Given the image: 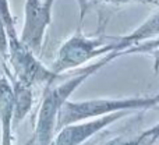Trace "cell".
I'll return each instance as SVG.
<instances>
[{
  "label": "cell",
  "instance_id": "6da1fadb",
  "mask_svg": "<svg viewBox=\"0 0 159 145\" xmlns=\"http://www.w3.org/2000/svg\"><path fill=\"white\" fill-rule=\"evenodd\" d=\"M119 57L117 52H112L105 55V57L99 59L98 61L89 64L82 71L77 73L69 78L67 81L61 82L59 85H48L43 91L41 106H39L38 117H36L35 133H34V141L38 145H52V141L56 135V124H57V116L63 105L69 101L70 95H73L75 89L81 84H84L85 79L91 75L98 73L103 66H106L113 59Z\"/></svg>",
  "mask_w": 159,
  "mask_h": 145
},
{
  "label": "cell",
  "instance_id": "7a4b0ae2",
  "mask_svg": "<svg viewBox=\"0 0 159 145\" xmlns=\"http://www.w3.org/2000/svg\"><path fill=\"white\" fill-rule=\"evenodd\" d=\"M159 106V93L152 96H131V98H99L87 101H67L57 116V131L73 123L102 117L117 112L147 110Z\"/></svg>",
  "mask_w": 159,
  "mask_h": 145
},
{
  "label": "cell",
  "instance_id": "3957f363",
  "mask_svg": "<svg viewBox=\"0 0 159 145\" xmlns=\"http://www.w3.org/2000/svg\"><path fill=\"white\" fill-rule=\"evenodd\" d=\"M112 52H115L113 42L105 43V38H88L82 34L81 28H78L60 46L52 71L61 75L64 71L74 70L87 61Z\"/></svg>",
  "mask_w": 159,
  "mask_h": 145
},
{
  "label": "cell",
  "instance_id": "277c9868",
  "mask_svg": "<svg viewBox=\"0 0 159 145\" xmlns=\"http://www.w3.org/2000/svg\"><path fill=\"white\" fill-rule=\"evenodd\" d=\"M8 60L16 74V79L31 87L36 84H45L48 87L60 77L52 70L46 69L35 57V53L28 49L20 38L8 42Z\"/></svg>",
  "mask_w": 159,
  "mask_h": 145
},
{
  "label": "cell",
  "instance_id": "5b68a950",
  "mask_svg": "<svg viewBox=\"0 0 159 145\" xmlns=\"http://www.w3.org/2000/svg\"><path fill=\"white\" fill-rule=\"evenodd\" d=\"M56 0H25L21 42L34 53H39L45 32L52 22V8Z\"/></svg>",
  "mask_w": 159,
  "mask_h": 145
},
{
  "label": "cell",
  "instance_id": "8992f818",
  "mask_svg": "<svg viewBox=\"0 0 159 145\" xmlns=\"http://www.w3.org/2000/svg\"><path fill=\"white\" fill-rule=\"evenodd\" d=\"M129 113L130 112H117L107 116H102V117L69 124L59 130L57 134L53 138L52 145H82L85 141L92 138L93 135L106 129L107 126L126 117Z\"/></svg>",
  "mask_w": 159,
  "mask_h": 145
},
{
  "label": "cell",
  "instance_id": "52a82bcc",
  "mask_svg": "<svg viewBox=\"0 0 159 145\" xmlns=\"http://www.w3.org/2000/svg\"><path fill=\"white\" fill-rule=\"evenodd\" d=\"M0 126H2L0 145H13L14 92L13 85L6 77H0Z\"/></svg>",
  "mask_w": 159,
  "mask_h": 145
},
{
  "label": "cell",
  "instance_id": "ba28073f",
  "mask_svg": "<svg viewBox=\"0 0 159 145\" xmlns=\"http://www.w3.org/2000/svg\"><path fill=\"white\" fill-rule=\"evenodd\" d=\"M159 36V11L157 14H154L152 17H149L143 25L137 28L135 31H133L131 34L124 36H119V38H113L115 41V52L120 53L126 49L135 46L138 43H143L145 41H151V39H157Z\"/></svg>",
  "mask_w": 159,
  "mask_h": 145
},
{
  "label": "cell",
  "instance_id": "9c48e42d",
  "mask_svg": "<svg viewBox=\"0 0 159 145\" xmlns=\"http://www.w3.org/2000/svg\"><path fill=\"white\" fill-rule=\"evenodd\" d=\"M13 92H14V126L25 119L31 112L34 103L32 87L28 84L13 78Z\"/></svg>",
  "mask_w": 159,
  "mask_h": 145
},
{
  "label": "cell",
  "instance_id": "30bf717a",
  "mask_svg": "<svg viewBox=\"0 0 159 145\" xmlns=\"http://www.w3.org/2000/svg\"><path fill=\"white\" fill-rule=\"evenodd\" d=\"M133 53H152L155 57V70L159 69V38L138 43L130 49L123 50L120 55H133Z\"/></svg>",
  "mask_w": 159,
  "mask_h": 145
},
{
  "label": "cell",
  "instance_id": "8fae6325",
  "mask_svg": "<svg viewBox=\"0 0 159 145\" xmlns=\"http://www.w3.org/2000/svg\"><path fill=\"white\" fill-rule=\"evenodd\" d=\"M0 17H2L3 21H4L8 35L10 36L17 35V29H16V25H14V20H13V16H11L10 6H8V0H0Z\"/></svg>",
  "mask_w": 159,
  "mask_h": 145
},
{
  "label": "cell",
  "instance_id": "7c38bea8",
  "mask_svg": "<svg viewBox=\"0 0 159 145\" xmlns=\"http://www.w3.org/2000/svg\"><path fill=\"white\" fill-rule=\"evenodd\" d=\"M137 140L140 145H154L159 140V123L137 135Z\"/></svg>",
  "mask_w": 159,
  "mask_h": 145
},
{
  "label": "cell",
  "instance_id": "4fadbf2b",
  "mask_svg": "<svg viewBox=\"0 0 159 145\" xmlns=\"http://www.w3.org/2000/svg\"><path fill=\"white\" fill-rule=\"evenodd\" d=\"M0 56L4 60H8V34L2 17H0Z\"/></svg>",
  "mask_w": 159,
  "mask_h": 145
},
{
  "label": "cell",
  "instance_id": "5bb4252c",
  "mask_svg": "<svg viewBox=\"0 0 159 145\" xmlns=\"http://www.w3.org/2000/svg\"><path fill=\"white\" fill-rule=\"evenodd\" d=\"M91 3H105V4H129V3H143V4H159V0H88Z\"/></svg>",
  "mask_w": 159,
  "mask_h": 145
},
{
  "label": "cell",
  "instance_id": "9a60e30c",
  "mask_svg": "<svg viewBox=\"0 0 159 145\" xmlns=\"http://www.w3.org/2000/svg\"><path fill=\"white\" fill-rule=\"evenodd\" d=\"M103 145H140L137 137L134 138H123V137H116L112 140L106 141Z\"/></svg>",
  "mask_w": 159,
  "mask_h": 145
},
{
  "label": "cell",
  "instance_id": "2e32d148",
  "mask_svg": "<svg viewBox=\"0 0 159 145\" xmlns=\"http://www.w3.org/2000/svg\"><path fill=\"white\" fill-rule=\"evenodd\" d=\"M77 3H78V8H80V21H82L88 11L89 4H88V0H77Z\"/></svg>",
  "mask_w": 159,
  "mask_h": 145
}]
</instances>
